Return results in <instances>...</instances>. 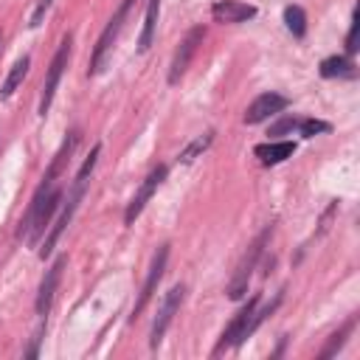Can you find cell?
Listing matches in <instances>:
<instances>
[{
    "label": "cell",
    "mask_w": 360,
    "mask_h": 360,
    "mask_svg": "<svg viewBox=\"0 0 360 360\" xmlns=\"http://www.w3.org/2000/svg\"><path fill=\"white\" fill-rule=\"evenodd\" d=\"M270 233H273V225H267L250 245H248V250L242 253V259H239V264H236V270H233V276H231V281H228V298H242L245 292H248V281H250V276H253V270H256V264H259V259H262V253H264V245L270 242Z\"/></svg>",
    "instance_id": "6da1fadb"
},
{
    "label": "cell",
    "mask_w": 360,
    "mask_h": 360,
    "mask_svg": "<svg viewBox=\"0 0 360 360\" xmlns=\"http://www.w3.org/2000/svg\"><path fill=\"white\" fill-rule=\"evenodd\" d=\"M132 6H135V0H121V6L115 8V14L110 17V22L104 25V31L98 34V39H96V45H93V53H90L87 76H96V73L101 70V65H104V59H107L112 42L118 39V34H121V28H124V20H127V14H129Z\"/></svg>",
    "instance_id": "7a4b0ae2"
},
{
    "label": "cell",
    "mask_w": 360,
    "mask_h": 360,
    "mask_svg": "<svg viewBox=\"0 0 360 360\" xmlns=\"http://www.w3.org/2000/svg\"><path fill=\"white\" fill-rule=\"evenodd\" d=\"M84 186H87V183H73V188H70V194H68V202L62 205V214L48 225V233H45L42 248H39V259H48V256L53 253L59 236H62L65 228L70 225V219H73V214H76V208H79V202H82V197H84Z\"/></svg>",
    "instance_id": "3957f363"
},
{
    "label": "cell",
    "mask_w": 360,
    "mask_h": 360,
    "mask_svg": "<svg viewBox=\"0 0 360 360\" xmlns=\"http://www.w3.org/2000/svg\"><path fill=\"white\" fill-rule=\"evenodd\" d=\"M70 42H73V37L68 34V37L62 39V45L56 48L51 65H48L45 82H42V96H39V115H42V118L48 115V110H51V104H53V93H56V87H59V79H62V73H65V68H68V59H70Z\"/></svg>",
    "instance_id": "277c9868"
},
{
    "label": "cell",
    "mask_w": 360,
    "mask_h": 360,
    "mask_svg": "<svg viewBox=\"0 0 360 360\" xmlns=\"http://www.w3.org/2000/svg\"><path fill=\"white\" fill-rule=\"evenodd\" d=\"M259 307V292L256 295H250L248 298V304L231 318V323L225 326V332H222V338L217 340V346H214V354H219V352H225V349H236L242 340H248L250 338V318H253V309Z\"/></svg>",
    "instance_id": "5b68a950"
},
{
    "label": "cell",
    "mask_w": 360,
    "mask_h": 360,
    "mask_svg": "<svg viewBox=\"0 0 360 360\" xmlns=\"http://www.w3.org/2000/svg\"><path fill=\"white\" fill-rule=\"evenodd\" d=\"M202 39H205V28H202V25H194V28L180 39V45H177V51H174V56H172V65H169V84H177V82L186 76V70H188V65H191L197 48L202 45Z\"/></svg>",
    "instance_id": "8992f818"
},
{
    "label": "cell",
    "mask_w": 360,
    "mask_h": 360,
    "mask_svg": "<svg viewBox=\"0 0 360 360\" xmlns=\"http://www.w3.org/2000/svg\"><path fill=\"white\" fill-rule=\"evenodd\" d=\"M183 298H186V284H174V287L166 292V298H163V304H160V309H158V315H155L152 332H149V346H152V349L160 346V340H163V335H166V329H169L174 312L180 309Z\"/></svg>",
    "instance_id": "52a82bcc"
},
{
    "label": "cell",
    "mask_w": 360,
    "mask_h": 360,
    "mask_svg": "<svg viewBox=\"0 0 360 360\" xmlns=\"http://www.w3.org/2000/svg\"><path fill=\"white\" fill-rule=\"evenodd\" d=\"M166 262H169V245H160V248L155 250V256H152L146 281H143V287H141V292H138V301H135V307H132V318H138V315L146 309V304L152 301V295H155V290H158V284H160V278H163V273H166Z\"/></svg>",
    "instance_id": "ba28073f"
},
{
    "label": "cell",
    "mask_w": 360,
    "mask_h": 360,
    "mask_svg": "<svg viewBox=\"0 0 360 360\" xmlns=\"http://www.w3.org/2000/svg\"><path fill=\"white\" fill-rule=\"evenodd\" d=\"M166 174H169V169L160 163V166H155L146 177H143V183H141V188L135 191V197L129 200V205H127V211H124V222L127 225H132L138 217H141V211L146 208V202L152 200V194L158 191V186L166 180Z\"/></svg>",
    "instance_id": "9c48e42d"
},
{
    "label": "cell",
    "mask_w": 360,
    "mask_h": 360,
    "mask_svg": "<svg viewBox=\"0 0 360 360\" xmlns=\"http://www.w3.org/2000/svg\"><path fill=\"white\" fill-rule=\"evenodd\" d=\"M290 107V98L287 96H281V93H262V96H256L250 104H248V110H245V124H262V121H267V118H273V115H278L281 110H287Z\"/></svg>",
    "instance_id": "30bf717a"
},
{
    "label": "cell",
    "mask_w": 360,
    "mask_h": 360,
    "mask_svg": "<svg viewBox=\"0 0 360 360\" xmlns=\"http://www.w3.org/2000/svg\"><path fill=\"white\" fill-rule=\"evenodd\" d=\"M65 256H56V262L45 270L42 281H39V290H37V315H48L51 312V304H53V295H56V287H59V278H62V270H65Z\"/></svg>",
    "instance_id": "8fae6325"
},
{
    "label": "cell",
    "mask_w": 360,
    "mask_h": 360,
    "mask_svg": "<svg viewBox=\"0 0 360 360\" xmlns=\"http://www.w3.org/2000/svg\"><path fill=\"white\" fill-rule=\"evenodd\" d=\"M62 200H65V191H62L59 186H53V188H51V194L45 197V202H42V208H39V214H37V219H34V225H31V233H28V239H25V242L37 245V239H39V236L45 233V228L51 225V219H53L56 208L62 205Z\"/></svg>",
    "instance_id": "7c38bea8"
},
{
    "label": "cell",
    "mask_w": 360,
    "mask_h": 360,
    "mask_svg": "<svg viewBox=\"0 0 360 360\" xmlns=\"http://www.w3.org/2000/svg\"><path fill=\"white\" fill-rule=\"evenodd\" d=\"M211 17L217 22H245L256 17V6L242 3V0H219L211 6Z\"/></svg>",
    "instance_id": "4fadbf2b"
},
{
    "label": "cell",
    "mask_w": 360,
    "mask_h": 360,
    "mask_svg": "<svg viewBox=\"0 0 360 360\" xmlns=\"http://www.w3.org/2000/svg\"><path fill=\"white\" fill-rule=\"evenodd\" d=\"M253 152H256V158H259L264 166H276V163L292 158L295 143H292V141H267V143H259Z\"/></svg>",
    "instance_id": "5bb4252c"
},
{
    "label": "cell",
    "mask_w": 360,
    "mask_h": 360,
    "mask_svg": "<svg viewBox=\"0 0 360 360\" xmlns=\"http://www.w3.org/2000/svg\"><path fill=\"white\" fill-rule=\"evenodd\" d=\"M158 17H160V0H149L146 3V14H143V28H141V37H138V51L146 53L152 39H155V31H158Z\"/></svg>",
    "instance_id": "9a60e30c"
},
{
    "label": "cell",
    "mask_w": 360,
    "mask_h": 360,
    "mask_svg": "<svg viewBox=\"0 0 360 360\" xmlns=\"http://www.w3.org/2000/svg\"><path fill=\"white\" fill-rule=\"evenodd\" d=\"M28 68H31V59L28 56H22V59H17L14 65H11V70H8V76H6V82H3V87H0V101H6V98H11L14 96V90L22 84V79L28 76Z\"/></svg>",
    "instance_id": "2e32d148"
},
{
    "label": "cell",
    "mask_w": 360,
    "mask_h": 360,
    "mask_svg": "<svg viewBox=\"0 0 360 360\" xmlns=\"http://www.w3.org/2000/svg\"><path fill=\"white\" fill-rule=\"evenodd\" d=\"M321 76L323 79H352L354 76V65L349 56H329L321 62Z\"/></svg>",
    "instance_id": "e0dca14e"
},
{
    "label": "cell",
    "mask_w": 360,
    "mask_h": 360,
    "mask_svg": "<svg viewBox=\"0 0 360 360\" xmlns=\"http://www.w3.org/2000/svg\"><path fill=\"white\" fill-rule=\"evenodd\" d=\"M354 323H357V315H352V318H349V321H346V323H343V326H340V329H338L335 335H329V340H326V346H323V349L318 352V357H321V360H326V357H335V354H338V352L343 349L346 338L352 335Z\"/></svg>",
    "instance_id": "ac0fdd59"
},
{
    "label": "cell",
    "mask_w": 360,
    "mask_h": 360,
    "mask_svg": "<svg viewBox=\"0 0 360 360\" xmlns=\"http://www.w3.org/2000/svg\"><path fill=\"white\" fill-rule=\"evenodd\" d=\"M284 25H287V31L292 37L301 39L307 34V14H304V8L301 6H287L284 8Z\"/></svg>",
    "instance_id": "d6986e66"
},
{
    "label": "cell",
    "mask_w": 360,
    "mask_h": 360,
    "mask_svg": "<svg viewBox=\"0 0 360 360\" xmlns=\"http://www.w3.org/2000/svg\"><path fill=\"white\" fill-rule=\"evenodd\" d=\"M211 143H214V132H202V135H197V138H194V141L180 152V158H177V160H180V163H191V160H194L197 155H202Z\"/></svg>",
    "instance_id": "ffe728a7"
},
{
    "label": "cell",
    "mask_w": 360,
    "mask_h": 360,
    "mask_svg": "<svg viewBox=\"0 0 360 360\" xmlns=\"http://www.w3.org/2000/svg\"><path fill=\"white\" fill-rule=\"evenodd\" d=\"M304 138H312V135H318V132H329L332 129V124L329 121H321V118H298V127H295Z\"/></svg>",
    "instance_id": "44dd1931"
},
{
    "label": "cell",
    "mask_w": 360,
    "mask_h": 360,
    "mask_svg": "<svg viewBox=\"0 0 360 360\" xmlns=\"http://www.w3.org/2000/svg\"><path fill=\"white\" fill-rule=\"evenodd\" d=\"M98 155H101V143H93V149H90V155L84 158V163H82V169L76 172V183H87V174L93 172V166H96V160H98Z\"/></svg>",
    "instance_id": "7402d4cb"
},
{
    "label": "cell",
    "mask_w": 360,
    "mask_h": 360,
    "mask_svg": "<svg viewBox=\"0 0 360 360\" xmlns=\"http://www.w3.org/2000/svg\"><path fill=\"white\" fill-rule=\"evenodd\" d=\"M357 37H360V14L354 11L352 14V25H349V37H346V56H352L360 45H357Z\"/></svg>",
    "instance_id": "603a6c76"
},
{
    "label": "cell",
    "mask_w": 360,
    "mask_h": 360,
    "mask_svg": "<svg viewBox=\"0 0 360 360\" xmlns=\"http://www.w3.org/2000/svg\"><path fill=\"white\" fill-rule=\"evenodd\" d=\"M51 3H53V0H37L34 11H31V17H28V28H37V25L42 22V17H45L48 8H51Z\"/></svg>",
    "instance_id": "cb8c5ba5"
},
{
    "label": "cell",
    "mask_w": 360,
    "mask_h": 360,
    "mask_svg": "<svg viewBox=\"0 0 360 360\" xmlns=\"http://www.w3.org/2000/svg\"><path fill=\"white\" fill-rule=\"evenodd\" d=\"M298 127V118H281L270 127V135H284V132H292Z\"/></svg>",
    "instance_id": "d4e9b609"
},
{
    "label": "cell",
    "mask_w": 360,
    "mask_h": 360,
    "mask_svg": "<svg viewBox=\"0 0 360 360\" xmlns=\"http://www.w3.org/2000/svg\"><path fill=\"white\" fill-rule=\"evenodd\" d=\"M42 329H45V326H42ZM42 329L37 332V338H34L31 349H25V357H37V354H39V338H42Z\"/></svg>",
    "instance_id": "484cf974"
},
{
    "label": "cell",
    "mask_w": 360,
    "mask_h": 360,
    "mask_svg": "<svg viewBox=\"0 0 360 360\" xmlns=\"http://www.w3.org/2000/svg\"><path fill=\"white\" fill-rule=\"evenodd\" d=\"M0 42H3V34H0Z\"/></svg>",
    "instance_id": "4316f807"
}]
</instances>
